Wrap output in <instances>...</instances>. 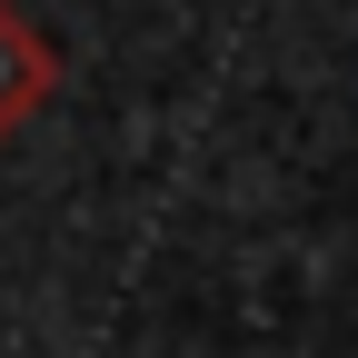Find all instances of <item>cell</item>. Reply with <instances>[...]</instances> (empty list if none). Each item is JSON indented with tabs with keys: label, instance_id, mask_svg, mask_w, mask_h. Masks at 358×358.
Returning a JSON list of instances; mask_svg holds the SVG:
<instances>
[{
	"label": "cell",
	"instance_id": "obj_1",
	"mask_svg": "<svg viewBox=\"0 0 358 358\" xmlns=\"http://www.w3.org/2000/svg\"><path fill=\"white\" fill-rule=\"evenodd\" d=\"M50 90H60V50H50V30H40L20 0H0V140H10L20 120L50 110Z\"/></svg>",
	"mask_w": 358,
	"mask_h": 358
}]
</instances>
